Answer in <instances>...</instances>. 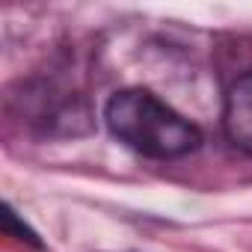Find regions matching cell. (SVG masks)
<instances>
[{
	"instance_id": "1",
	"label": "cell",
	"mask_w": 252,
	"mask_h": 252,
	"mask_svg": "<svg viewBox=\"0 0 252 252\" xmlns=\"http://www.w3.org/2000/svg\"><path fill=\"white\" fill-rule=\"evenodd\" d=\"M110 134L146 158H181L199 149L202 134L149 89H122L104 110Z\"/></svg>"
},
{
	"instance_id": "2",
	"label": "cell",
	"mask_w": 252,
	"mask_h": 252,
	"mask_svg": "<svg viewBox=\"0 0 252 252\" xmlns=\"http://www.w3.org/2000/svg\"><path fill=\"white\" fill-rule=\"evenodd\" d=\"M222 125L228 140L252 155V71L237 77L225 95V110H222Z\"/></svg>"
}]
</instances>
